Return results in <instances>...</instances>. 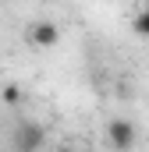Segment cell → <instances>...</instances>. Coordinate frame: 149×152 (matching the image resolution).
<instances>
[{
    "label": "cell",
    "mask_w": 149,
    "mask_h": 152,
    "mask_svg": "<svg viewBox=\"0 0 149 152\" xmlns=\"http://www.w3.org/2000/svg\"><path fill=\"white\" fill-rule=\"evenodd\" d=\"M53 152H78V149H71V145H57Z\"/></svg>",
    "instance_id": "obj_6"
},
{
    "label": "cell",
    "mask_w": 149,
    "mask_h": 152,
    "mask_svg": "<svg viewBox=\"0 0 149 152\" xmlns=\"http://www.w3.org/2000/svg\"><path fill=\"white\" fill-rule=\"evenodd\" d=\"M131 32L139 39H149V11H139V14L131 18Z\"/></svg>",
    "instance_id": "obj_4"
},
{
    "label": "cell",
    "mask_w": 149,
    "mask_h": 152,
    "mask_svg": "<svg viewBox=\"0 0 149 152\" xmlns=\"http://www.w3.org/2000/svg\"><path fill=\"white\" fill-rule=\"evenodd\" d=\"M107 142H110L114 152H131L135 142H139V131H135V124L128 117H114L107 124Z\"/></svg>",
    "instance_id": "obj_2"
},
{
    "label": "cell",
    "mask_w": 149,
    "mask_h": 152,
    "mask_svg": "<svg viewBox=\"0 0 149 152\" xmlns=\"http://www.w3.org/2000/svg\"><path fill=\"white\" fill-rule=\"evenodd\" d=\"M46 145V127L36 120H18L11 131V152H43Z\"/></svg>",
    "instance_id": "obj_1"
},
{
    "label": "cell",
    "mask_w": 149,
    "mask_h": 152,
    "mask_svg": "<svg viewBox=\"0 0 149 152\" xmlns=\"http://www.w3.org/2000/svg\"><path fill=\"white\" fill-rule=\"evenodd\" d=\"M0 99H4V106H18L21 103V85H4L0 88Z\"/></svg>",
    "instance_id": "obj_5"
},
{
    "label": "cell",
    "mask_w": 149,
    "mask_h": 152,
    "mask_svg": "<svg viewBox=\"0 0 149 152\" xmlns=\"http://www.w3.org/2000/svg\"><path fill=\"white\" fill-rule=\"evenodd\" d=\"M142 11H149V0H142Z\"/></svg>",
    "instance_id": "obj_7"
},
{
    "label": "cell",
    "mask_w": 149,
    "mask_h": 152,
    "mask_svg": "<svg viewBox=\"0 0 149 152\" xmlns=\"http://www.w3.org/2000/svg\"><path fill=\"white\" fill-rule=\"evenodd\" d=\"M25 39H29V46L32 50H53L57 42H60V25L57 21H32L29 28H25Z\"/></svg>",
    "instance_id": "obj_3"
}]
</instances>
